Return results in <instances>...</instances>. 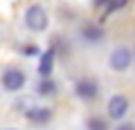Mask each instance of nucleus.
Instances as JSON below:
<instances>
[{"label":"nucleus","instance_id":"1","mask_svg":"<svg viewBox=\"0 0 135 130\" xmlns=\"http://www.w3.org/2000/svg\"><path fill=\"white\" fill-rule=\"evenodd\" d=\"M47 23H50L47 11L41 5H29L27 7V11H25V25H27V29H32V32H45Z\"/></svg>","mask_w":135,"mask_h":130},{"label":"nucleus","instance_id":"2","mask_svg":"<svg viewBox=\"0 0 135 130\" xmlns=\"http://www.w3.org/2000/svg\"><path fill=\"white\" fill-rule=\"evenodd\" d=\"M0 83H2V87H5L7 92H18L25 87V83H27V76H25L23 70L18 67H9L2 72V79H0Z\"/></svg>","mask_w":135,"mask_h":130},{"label":"nucleus","instance_id":"3","mask_svg":"<svg viewBox=\"0 0 135 130\" xmlns=\"http://www.w3.org/2000/svg\"><path fill=\"white\" fill-rule=\"evenodd\" d=\"M108 63H110V70H115V72H126L133 65V52L128 47H124V45H119V47L113 49Z\"/></svg>","mask_w":135,"mask_h":130},{"label":"nucleus","instance_id":"4","mask_svg":"<svg viewBox=\"0 0 135 130\" xmlns=\"http://www.w3.org/2000/svg\"><path fill=\"white\" fill-rule=\"evenodd\" d=\"M74 92H77V96L81 101L90 103V101H95L97 94H99V85H97L95 79H79V81L74 83Z\"/></svg>","mask_w":135,"mask_h":130},{"label":"nucleus","instance_id":"5","mask_svg":"<svg viewBox=\"0 0 135 130\" xmlns=\"http://www.w3.org/2000/svg\"><path fill=\"white\" fill-rule=\"evenodd\" d=\"M128 108H131V101H128V96L124 94H115L108 101V117L110 119H124L126 115H128Z\"/></svg>","mask_w":135,"mask_h":130},{"label":"nucleus","instance_id":"6","mask_svg":"<svg viewBox=\"0 0 135 130\" xmlns=\"http://www.w3.org/2000/svg\"><path fill=\"white\" fill-rule=\"evenodd\" d=\"M27 119L32 121V123H47L50 119H52V110L50 108H38L34 106L27 110Z\"/></svg>","mask_w":135,"mask_h":130},{"label":"nucleus","instance_id":"7","mask_svg":"<svg viewBox=\"0 0 135 130\" xmlns=\"http://www.w3.org/2000/svg\"><path fill=\"white\" fill-rule=\"evenodd\" d=\"M54 70V49H47V52L41 56V63H38V74L43 79H47Z\"/></svg>","mask_w":135,"mask_h":130},{"label":"nucleus","instance_id":"8","mask_svg":"<svg viewBox=\"0 0 135 130\" xmlns=\"http://www.w3.org/2000/svg\"><path fill=\"white\" fill-rule=\"evenodd\" d=\"M81 36L88 43H99V40L104 38V29H101L99 25H86V27L81 29Z\"/></svg>","mask_w":135,"mask_h":130},{"label":"nucleus","instance_id":"9","mask_svg":"<svg viewBox=\"0 0 135 130\" xmlns=\"http://www.w3.org/2000/svg\"><path fill=\"white\" fill-rule=\"evenodd\" d=\"M38 92H41L43 96H50V94H54V92H56V85H54L52 79H43V81L38 83Z\"/></svg>","mask_w":135,"mask_h":130},{"label":"nucleus","instance_id":"10","mask_svg":"<svg viewBox=\"0 0 135 130\" xmlns=\"http://www.w3.org/2000/svg\"><path fill=\"white\" fill-rule=\"evenodd\" d=\"M88 130H108V121L101 117H90L88 119Z\"/></svg>","mask_w":135,"mask_h":130},{"label":"nucleus","instance_id":"11","mask_svg":"<svg viewBox=\"0 0 135 130\" xmlns=\"http://www.w3.org/2000/svg\"><path fill=\"white\" fill-rule=\"evenodd\" d=\"M128 5V0H108V5H106V14H113V11L122 9V7Z\"/></svg>","mask_w":135,"mask_h":130},{"label":"nucleus","instance_id":"12","mask_svg":"<svg viewBox=\"0 0 135 130\" xmlns=\"http://www.w3.org/2000/svg\"><path fill=\"white\" fill-rule=\"evenodd\" d=\"M117 130H135V128H133V126H131V123H124V126H119V128H117Z\"/></svg>","mask_w":135,"mask_h":130}]
</instances>
